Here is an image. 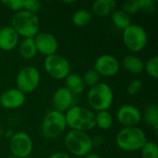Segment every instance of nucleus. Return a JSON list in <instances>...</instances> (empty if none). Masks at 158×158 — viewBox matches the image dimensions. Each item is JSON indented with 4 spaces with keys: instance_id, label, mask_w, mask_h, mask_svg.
I'll return each mask as SVG.
<instances>
[{
    "instance_id": "nucleus-15",
    "label": "nucleus",
    "mask_w": 158,
    "mask_h": 158,
    "mask_svg": "<svg viewBox=\"0 0 158 158\" xmlns=\"http://www.w3.org/2000/svg\"><path fill=\"white\" fill-rule=\"evenodd\" d=\"M52 105L55 110L66 113L73 106V94L65 86L59 87L53 94Z\"/></svg>"
},
{
    "instance_id": "nucleus-2",
    "label": "nucleus",
    "mask_w": 158,
    "mask_h": 158,
    "mask_svg": "<svg viewBox=\"0 0 158 158\" xmlns=\"http://www.w3.org/2000/svg\"><path fill=\"white\" fill-rule=\"evenodd\" d=\"M11 27L24 38H33L40 30V19L34 13L27 10L15 12L11 19Z\"/></svg>"
},
{
    "instance_id": "nucleus-8",
    "label": "nucleus",
    "mask_w": 158,
    "mask_h": 158,
    "mask_svg": "<svg viewBox=\"0 0 158 158\" xmlns=\"http://www.w3.org/2000/svg\"><path fill=\"white\" fill-rule=\"evenodd\" d=\"M44 67L46 73L55 80L65 79L70 73V64L69 60L58 54L45 56Z\"/></svg>"
},
{
    "instance_id": "nucleus-29",
    "label": "nucleus",
    "mask_w": 158,
    "mask_h": 158,
    "mask_svg": "<svg viewBox=\"0 0 158 158\" xmlns=\"http://www.w3.org/2000/svg\"><path fill=\"white\" fill-rule=\"evenodd\" d=\"M143 81L141 80L134 79V80H132L128 84V86H127V93L130 95H131V96L136 95V94H138L141 92V90L143 88Z\"/></svg>"
},
{
    "instance_id": "nucleus-11",
    "label": "nucleus",
    "mask_w": 158,
    "mask_h": 158,
    "mask_svg": "<svg viewBox=\"0 0 158 158\" xmlns=\"http://www.w3.org/2000/svg\"><path fill=\"white\" fill-rule=\"evenodd\" d=\"M117 119L123 128L137 127L142 119V113L135 106L123 105L118 109Z\"/></svg>"
},
{
    "instance_id": "nucleus-5",
    "label": "nucleus",
    "mask_w": 158,
    "mask_h": 158,
    "mask_svg": "<svg viewBox=\"0 0 158 158\" xmlns=\"http://www.w3.org/2000/svg\"><path fill=\"white\" fill-rule=\"evenodd\" d=\"M66 128L67 122L65 113L52 109L46 113L43 119L41 132L46 140H55L65 131Z\"/></svg>"
},
{
    "instance_id": "nucleus-36",
    "label": "nucleus",
    "mask_w": 158,
    "mask_h": 158,
    "mask_svg": "<svg viewBox=\"0 0 158 158\" xmlns=\"http://www.w3.org/2000/svg\"><path fill=\"white\" fill-rule=\"evenodd\" d=\"M8 158H17V157H15V156H10Z\"/></svg>"
},
{
    "instance_id": "nucleus-35",
    "label": "nucleus",
    "mask_w": 158,
    "mask_h": 158,
    "mask_svg": "<svg viewBox=\"0 0 158 158\" xmlns=\"http://www.w3.org/2000/svg\"><path fill=\"white\" fill-rule=\"evenodd\" d=\"M84 158H100V156L96 154V153H94V152H91L89 153L88 155H86Z\"/></svg>"
},
{
    "instance_id": "nucleus-12",
    "label": "nucleus",
    "mask_w": 158,
    "mask_h": 158,
    "mask_svg": "<svg viewBox=\"0 0 158 158\" xmlns=\"http://www.w3.org/2000/svg\"><path fill=\"white\" fill-rule=\"evenodd\" d=\"M33 40L37 53H40L45 56L56 54L58 49V42L52 33L46 31L38 32L33 37Z\"/></svg>"
},
{
    "instance_id": "nucleus-25",
    "label": "nucleus",
    "mask_w": 158,
    "mask_h": 158,
    "mask_svg": "<svg viewBox=\"0 0 158 158\" xmlns=\"http://www.w3.org/2000/svg\"><path fill=\"white\" fill-rule=\"evenodd\" d=\"M141 152L142 158H158V146L154 142H146Z\"/></svg>"
},
{
    "instance_id": "nucleus-24",
    "label": "nucleus",
    "mask_w": 158,
    "mask_h": 158,
    "mask_svg": "<svg viewBox=\"0 0 158 158\" xmlns=\"http://www.w3.org/2000/svg\"><path fill=\"white\" fill-rule=\"evenodd\" d=\"M92 20V14L87 9H79L72 15V22L75 26L83 27L88 25Z\"/></svg>"
},
{
    "instance_id": "nucleus-28",
    "label": "nucleus",
    "mask_w": 158,
    "mask_h": 158,
    "mask_svg": "<svg viewBox=\"0 0 158 158\" xmlns=\"http://www.w3.org/2000/svg\"><path fill=\"white\" fill-rule=\"evenodd\" d=\"M124 12H126L129 16L131 14L138 13L141 10L140 7V0H127L123 4V9Z\"/></svg>"
},
{
    "instance_id": "nucleus-30",
    "label": "nucleus",
    "mask_w": 158,
    "mask_h": 158,
    "mask_svg": "<svg viewBox=\"0 0 158 158\" xmlns=\"http://www.w3.org/2000/svg\"><path fill=\"white\" fill-rule=\"evenodd\" d=\"M1 3L6 8L15 12L22 10L24 6V0H3Z\"/></svg>"
},
{
    "instance_id": "nucleus-17",
    "label": "nucleus",
    "mask_w": 158,
    "mask_h": 158,
    "mask_svg": "<svg viewBox=\"0 0 158 158\" xmlns=\"http://www.w3.org/2000/svg\"><path fill=\"white\" fill-rule=\"evenodd\" d=\"M123 68L133 75H140L144 71V62L136 55L129 54L122 58Z\"/></svg>"
},
{
    "instance_id": "nucleus-13",
    "label": "nucleus",
    "mask_w": 158,
    "mask_h": 158,
    "mask_svg": "<svg viewBox=\"0 0 158 158\" xmlns=\"http://www.w3.org/2000/svg\"><path fill=\"white\" fill-rule=\"evenodd\" d=\"M120 69L119 61L114 56L104 54L97 57L94 62V69L100 76L112 77L115 76Z\"/></svg>"
},
{
    "instance_id": "nucleus-10",
    "label": "nucleus",
    "mask_w": 158,
    "mask_h": 158,
    "mask_svg": "<svg viewBox=\"0 0 158 158\" xmlns=\"http://www.w3.org/2000/svg\"><path fill=\"white\" fill-rule=\"evenodd\" d=\"M33 143L30 135L24 131L14 133L9 141V151L17 158L29 157L32 152Z\"/></svg>"
},
{
    "instance_id": "nucleus-4",
    "label": "nucleus",
    "mask_w": 158,
    "mask_h": 158,
    "mask_svg": "<svg viewBox=\"0 0 158 158\" xmlns=\"http://www.w3.org/2000/svg\"><path fill=\"white\" fill-rule=\"evenodd\" d=\"M87 101L90 106L98 112L107 110L114 101V93L112 88L107 83L100 81L89 89Z\"/></svg>"
},
{
    "instance_id": "nucleus-1",
    "label": "nucleus",
    "mask_w": 158,
    "mask_h": 158,
    "mask_svg": "<svg viewBox=\"0 0 158 158\" xmlns=\"http://www.w3.org/2000/svg\"><path fill=\"white\" fill-rule=\"evenodd\" d=\"M67 127L86 132L95 127V114L81 106H72L65 113Z\"/></svg>"
},
{
    "instance_id": "nucleus-7",
    "label": "nucleus",
    "mask_w": 158,
    "mask_h": 158,
    "mask_svg": "<svg viewBox=\"0 0 158 158\" xmlns=\"http://www.w3.org/2000/svg\"><path fill=\"white\" fill-rule=\"evenodd\" d=\"M123 43L131 52L143 50L148 43V35L145 29L138 24H131L123 31Z\"/></svg>"
},
{
    "instance_id": "nucleus-20",
    "label": "nucleus",
    "mask_w": 158,
    "mask_h": 158,
    "mask_svg": "<svg viewBox=\"0 0 158 158\" xmlns=\"http://www.w3.org/2000/svg\"><path fill=\"white\" fill-rule=\"evenodd\" d=\"M19 54L24 59H31L37 54L33 38H24L19 45Z\"/></svg>"
},
{
    "instance_id": "nucleus-26",
    "label": "nucleus",
    "mask_w": 158,
    "mask_h": 158,
    "mask_svg": "<svg viewBox=\"0 0 158 158\" xmlns=\"http://www.w3.org/2000/svg\"><path fill=\"white\" fill-rule=\"evenodd\" d=\"M144 70L146 73L154 79L158 78V56H155L148 59L144 64Z\"/></svg>"
},
{
    "instance_id": "nucleus-19",
    "label": "nucleus",
    "mask_w": 158,
    "mask_h": 158,
    "mask_svg": "<svg viewBox=\"0 0 158 158\" xmlns=\"http://www.w3.org/2000/svg\"><path fill=\"white\" fill-rule=\"evenodd\" d=\"M66 88L72 94H81L85 89V84L81 76L76 73H69L66 78Z\"/></svg>"
},
{
    "instance_id": "nucleus-33",
    "label": "nucleus",
    "mask_w": 158,
    "mask_h": 158,
    "mask_svg": "<svg viewBox=\"0 0 158 158\" xmlns=\"http://www.w3.org/2000/svg\"><path fill=\"white\" fill-rule=\"evenodd\" d=\"M49 158H71L70 156L68 154V153H65V152H56V153H54L52 154Z\"/></svg>"
},
{
    "instance_id": "nucleus-16",
    "label": "nucleus",
    "mask_w": 158,
    "mask_h": 158,
    "mask_svg": "<svg viewBox=\"0 0 158 158\" xmlns=\"http://www.w3.org/2000/svg\"><path fill=\"white\" fill-rule=\"evenodd\" d=\"M19 34L11 26H5L0 29V49L11 51L19 44Z\"/></svg>"
},
{
    "instance_id": "nucleus-37",
    "label": "nucleus",
    "mask_w": 158,
    "mask_h": 158,
    "mask_svg": "<svg viewBox=\"0 0 158 158\" xmlns=\"http://www.w3.org/2000/svg\"><path fill=\"white\" fill-rule=\"evenodd\" d=\"M25 158H31V157H25Z\"/></svg>"
},
{
    "instance_id": "nucleus-22",
    "label": "nucleus",
    "mask_w": 158,
    "mask_h": 158,
    "mask_svg": "<svg viewBox=\"0 0 158 158\" xmlns=\"http://www.w3.org/2000/svg\"><path fill=\"white\" fill-rule=\"evenodd\" d=\"M143 119L147 125L152 127L156 132L158 130V107L156 104L149 105L143 113Z\"/></svg>"
},
{
    "instance_id": "nucleus-6",
    "label": "nucleus",
    "mask_w": 158,
    "mask_h": 158,
    "mask_svg": "<svg viewBox=\"0 0 158 158\" xmlns=\"http://www.w3.org/2000/svg\"><path fill=\"white\" fill-rule=\"evenodd\" d=\"M65 145L70 154L76 156H85L94 148L89 134L80 131H69L65 136Z\"/></svg>"
},
{
    "instance_id": "nucleus-34",
    "label": "nucleus",
    "mask_w": 158,
    "mask_h": 158,
    "mask_svg": "<svg viewBox=\"0 0 158 158\" xmlns=\"http://www.w3.org/2000/svg\"><path fill=\"white\" fill-rule=\"evenodd\" d=\"M92 141H93V145L94 146H98V143H99V146H100L104 143V139L102 137H100V136H96V137L93 138Z\"/></svg>"
},
{
    "instance_id": "nucleus-27",
    "label": "nucleus",
    "mask_w": 158,
    "mask_h": 158,
    "mask_svg": "<svg viewBox=\"0 0 158 158\" xmlns=\"http://www.w3.org/2000/svg\"><path fill=\"white\" fill-rule=\"evenodd\" d=\"M100 77L101 76L99 75V73L94 69H91L85 72L82 79H83L85 86L88 85L91 88V87H93V86H94L100 82Z\"/></svg>"
},
{
    "instance_id": "nucleus-21",
    "label": "nucleus",
    "mask_w": 158,
    "mask_h": 158,
    "mask_svg": "<svg viewBox=\"0 0 158 158\" xmlns=\"http://www.w3.org/2000/svg\"><path fill=\"white\" fill-rule=\"evenodd\" d=\"M111 20L114 26L121 31H124L131 24V17L121 9H116L111 14Z\"/></svg>"
},
{
    "instance_id": "nucleus-3",
    "label": "nucleus",
    "mask_w": 158,
    "mask_h": 158,
    "mask_svg": "<svg viewBox=\"0 0 158 158\" xmlns=\"http://www.w3.org/2000/svg\"><path fill=\"white\" fill-rule=\"evenodd\" d=\"M147 142L143 131L138 127H129L121 129L116 137L118 148L126 152H135L143 148Z\"/></svg>"
},
{
    "instance_id": "nucleus-32",
    "label": "nucleus",
    "mask_w": 158,
    "mask_h": 158,
    "mask_svg": "<svg viewBox=\"0 0 158 158\" xmlns=\"http://www.w3.org/2000/svg\"><path fill=\"white\" fill-rule=\"evenodd\" d=\"M41 8V3L37 0H24L23 9L31 13H36Z\"/></svg>"
},
{
    "instance_id": "nucleus-31",
    "label": "nucleus",
    "mask_w": 158,
    "mask_h": 158,
    "mask_svg": "<svg viewBox=\"0 0 158 158\" xmlns=\"http://www.w3.org/2000/svg\"><path fill=\"white\" fill-rule=\"evenodd\" d=\"M141 10L146 14H153L156 10V2L154 0H140Z\"/></svg>"
},
{
    "instance_id": "nucleus-23",
    "label": "nucleus",
    "mask_w": 158,
    "mask_h": 158,
    "mask_svg": "<svg viewBox=\"0 0 158 158\" xmlns=\"http://www.w3.org/2000/svg\"><path fill=\"white\" fill-rule=\"evenodd\" d=\"M113 125V117L109 111H99L95 115V127L101 130H108Z\"/></svg>"
},
{
    "instance_id": "nucleus-18",
    "label": "nucleus",
    "mask_w": 158,
    "mask_h": 158,
    "mask_svg": "<svg viewBox=\"0 0 158 158\" xmlns=\"http://www.w3.org/2000/svg\"><path fill=\"white\" fill-rule=\"evenodd\" d=\"M118 3L115 0H96L92 6L94 14L98 17H106L111 15L117 9Z\"/></svg>"
},
{
    "instance_id": "nucleus-14",
    "label": "nucleus",
    "mask_w": 158,
    "mask_h": 158,
    "mask_svg": "<svg viewBox=\"0 0 158 158\" xmlns=\"http://www.w3.org/2000/svg\"><path fill=\"white\" fill-rule=\"evenodd\" d=\"M25 100V94L18 88H11L0 95V106L6 109H16L23 106Z\"/></svg>"
},
{
    "instance_id": "nucleus-9",
    "label": "nucleus",
    "mask_w": 158,
    "mask_h": 158,
    "mask_svg": "<svg viewBox=\"0 0 158 158\" xmlns=\"http://www.w3.org/2000/svg\"><path fill=\"white\" fill-rule=\"evenodd\" d=\"M41 80L39 70L32 66L24 67L17 75V88L23 94L33 92L39 85Z\"/></svg>"
}]
</instances>
